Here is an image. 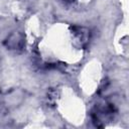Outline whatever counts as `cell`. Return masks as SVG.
<instances>
[{
	"mask_svg": "<svg viewBox=\"0 0 129 129\" xmlns=\"http://www.w3.org/2000/svg\"><path fill=\"white\" fill-rule=\"evenodd\" d=\"M71 31L75 38L76 43L80 47L85 48L90 41V35H91L90 30L84 26L74 25V26H71Z\"/></svg>",
	"mask_w": 129,
	"mask_h": 129,
	"instance_id": "obj_1",
	"label": "cell"
},
{
	"mask_svg": "<svg viewBox=\"0 0 129 129\" xmlns=\"http://www.w3.org/2000/svg\"><path fill=\"white\" fill-rule=\"evenodd\" d=\"M64 1H67V2H74V1H76V0H64Z\"/></svg>",
	"mask_w": 129,
	"mask_h": 129,
	"instance_id": "obj_3",
	"label": "cell"
},
{
	"mask_svg": "<svg viewBox=\"0 0 129 129\" xmlns=\"http://www.w3.org/2000/svg\"><path fill=\"white\" fill-rule=\"evenodd\" d=\"M4 44L8 49L19 51L24 46V36L20 32H13L5 39Z\"/></svg>",
	"mask_w": 129,
	"mask_h": 129,
	"instance_id": "obj_2",
	"label": "cell"
}]
</instances>
